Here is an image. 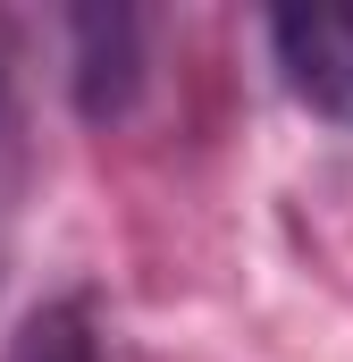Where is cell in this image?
Returning <instances> with one entry per match:
<instances>
[{
    "label": "cell",
    "mask_w": 353,
    "mask_h": 362,
    "mask_svg": "<svg viewBox=\"0 0 353 362\" xmlns=\"http://www.w3.org/2000/svg\"><path fill=\"white\" fill-rule=\"evenodd\" d=\"M68 34H76V85H85V110L92 118H118L126 101H135V51H143V17H126V8H85V17H68Z\"/></svg>",
    "instance_id": "obj_2"
},
{
    "label": "cell",
    "mask_w": 353,
    "mask_h": 362,
    "mask_svg": "<svg viewBox=\"0 0 353 362\" xmlns=\"http://www.w3.org/2000/svg\"><path fill=\"white\" fill-rule=\"evenodd\" d=\"M25 101H17V68L0 51V270H8V245H17V211H25Z\"/></svg>",
    "instance_id": "obj_4"
},
{
    "label": "cell",
    "mask_w": 353,
    "mask_h": 362,
    "mask_svg": "<svg viewBox=\"0 0 353 362\" xmlns=\"http://www.w3.org/2000/svg\"><path fill=\"white\" fill-rule=\"evenodd\" d=\"M0 362H101V320H92V303H76V295H68V303H42Z\"/></svg>",
    "instance_id": "obj_3"
},
{
    "label": "cell",
    "mask_w": 353,
    "mask_h": 362,
    "mask_svg": "<svg viewBox=\"0 0 353 362\" xmlns=\"http://www.w3.org/2000/svg\"><path fill=\"white\" fill-rule=\"evenodd\" d=\"M277 68L294 101H311L320 118L353 127V0H311V8H277L269 17Z\"/></svg>",
    "instance_id": "obj_1"
}]
</instances>
